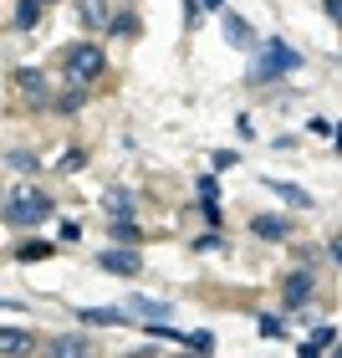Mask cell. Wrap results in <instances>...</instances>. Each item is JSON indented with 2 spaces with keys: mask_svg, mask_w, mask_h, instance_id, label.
Returning <instances> with one entry per match:
<instances>
[{
  "mask_svg": "<svg viewBox=\"0 0 342 358\" xmlns=\"http://www.w3.org/2000/svg\"><path fill=\"white\" fill-rule=\"evenodd\" d=\"M6 220L10 225H41V220H52V200L36 185H15L10 200H6Z\"/></svg>",
  "mask_w": 342,
  "mask_h": 358,
  "instance_id": "1",
  "label": "cell"
},
{
  "mask_svg": "<svg viewBox=\"0 0 342 358\" xmlns=\"http://www.w3.org/2000/svg\"><path fill=\"white\" fill-rule=\"evenodd\" d=\"M297 62H302V57L291 52L286 41H266V46H260V57H255V67H251V83H271V77L291 72Z\"/></svg>",
  "mask_w": 342,
  "mask_h": 358,
  "instance_id": "2",
  "label": "cell"
},
{
  "mask_svg": "<svg viewBox=\"0 0 342 358\" xmlns=\"http://www.w3.org/2000/svg\"><path fill=\"white\" fill-rule=\"evenodd\" d=\"M103 62H107L103 46H72V52H67V77H72L77 87H87L92 77L103 72Z\"/></svg>",
  "mask_w": 342,
  "mask_h": 358,
  "instance_id": "3",
  "label": "cell"
},
{
  "mask_svg": "<svg viewBox=\"0 0 342 358\" xmlns=\"http://www.w3.org/2000/svg\"><path fill=\"white\" fill-rule=\"evenodd\" d=\"M97 266L112 271V276H138V271H143L138 251H103V256H97Z\"/></svg>",
  "mask_w": 342,
  "mask_h": 358,
  "instance_id": "4",
  "label": "cell"
},
{
  "mask_svg": "<svg viewBox=\"0 0 342 358\" xmlns=\"http://www.w3.org/2000/svg\"><path fill=\"white\" fill-rule=\"evenodd\" d=\"M31 348H36V338H31L26 328H0V353L6 358H26Z\"/></svg>",
  "mask_w": 342,
  "mask_h": 358,
  "instance_id": "5",
  "label": "cell"
},
{
  "mask_svg": "<svg viewBox=\"0 0 342 358\" xmlns=\"http://www.w3.org/2000/svg\"><path fill=\"white\" fill-rule=\"evenodd\" d=\"M87 353H92V343H87V338H77V333L52 338V343H46V358H87Z\"/></svg>",
  "mask_w": 342,
  "mask_h": 358,
  "instance_id": "6",
  "label": "cell"
},
{
  "mask_svg": "<svg viewBox=\"0 0 342 358\" xmlns=\"http://www.w3.org/2000/svg\"><path fill=\"white\" fill-rule=\"evenodd\" d=\"M174 307L169 302H158V297H133L128 302V317H138V322H158V317H169Z\"/></svg>",
  "mask_w": 342,
  "mask_h": 358,
  "instance_id": "7",
  "label": "cell"
},
{
  "mask_svg": "<svg viewBox=\"0 0 342 358\" xmlns=\"http://www.w3.org/2000/svg\"><path fill=\"white\" fill-rule=\"evenodd\" d=\"M312 287H317V282H312V271H291V276H286V287H281V292H286V307H302L306 297H312Z\"/></svg>",
  "mask_w": 342,
  "mask_h": 358,
  "instance_id": "8",
  "label": "cell"
},
{
  "mask_svg": "<svg viewBox=\"0 0 342 358\" xmlns=\"http://www.w3.org/2000/svg\"><path fill=\"white\" fill-rule=\"evenodd\" d=\"M251 231H255L260 241H286V236H291V225H286L281 215H255V220H251Z\"/></svg>",
  "mask_w": 342,
  "mask_h": 358,
  "instance_id": "9",
  "label": "cell"
},
{
  "mask_svg": "<svg viewBox=\"0 0 342 358\" xmlns=\"http://www.w3.org/2000/svg\"><path fill=\"white\" fill-rule=\"evenodd\" d=\"M103 205H107L118 220H133V194H128V189H118V185H112V189L103 194Z\"/></svg>",
  "mask_w": 342,
  "mask_h": 358,
  "instance_id": "10",
  "label": "cell"
},
{
  "mask_svg": "<svg viewBox=\"0 0 342 358\" xmlns=\"http://www.w3.org/2000/svg\"><path fill=\"white\" fill-rule=\"evenodd\" d=\"M266 185H271L276 194H281V200H291L297 210H312V194H306V189H297V185H286V179H266Z\"/></svg>",
  "mask_w": 342,
  "mask_h": 358,
  "instance_id": "11",
  "label": "cell"
},
{
  "mask_svg": "<svg viewBox=\"0 0 342 358\" xmlns=\"http://www.w3.org/2000/svg\"><path fill=\"white\" fill-rule=\"evenodd\" d=\"M220 26H225V41H235V46H251V31L240 15H220Z\"/></svg>",
  "mask_w": 342,
  "mask_h": 358,
  "instance_id": "12",
  "label": "cell"
},
{
  "mask_svg": "<svg viewBox=\"0 0 342 358\" xmlns=\"http://www.w3.org/2000/svg\"><path fill=\"white\" fill-rule=\"evenodd\" d=\"M41 6H46V0H21V10H15V31H31V26H36V21H41Z\"/></svg>",
  "mask_w": 342,
  "mask_h": 358,
  "instance_id": "13",
  "label": "cell"
},
{
  "mask_svg": "<svg viewBox=\"0 0 342 358\" xmlns=\"http://www.w3.org/2000/svg\"><path fill=\"white\" fill-rule=\"evenodd\" d=\"M82 322H97V328H118V322H128V313H112V307H97V313H92V307H87Z\"/></svg>",
  "mask_w": 342,
  "mask_h": 358,
  "instance_id": "14",
  "label": "cell"
},
{
  "mask_svg": "<svg viewBox=\"0 0 342 358\" xmlns=\"http://www.w3.org/2000/svg\"><path fill=\"white\" fill-rule=\"evenodd\" d=\"M15 87H21V92H31V97H46L41 72H31V67H21V72H15Z\"/></svg>",
  "mask_w": 342,
  "mask_h": 358,
  "instance_id": "15",
  "label": "cell"
},
{
  "mask_svg": "<svg viewBox=\"0 0 342 358\" xmlns=\"http://www.w3.org/2000/svg\"><path fill=\"white\" fill-rule=\"evenodd\" d=\"M77 10H82V26H107V10H103V0H82V6H77Z\"/></svg>",
  "mask_w": 342,
  "mask_h": 358,
  "instance_id": "16",
  "label": "cell"
},
{
  "mask_svg": "<svg viewBox=\"0 0 342 358\" xmlns=\"http://www.w3.org/2000/svg\"><path fill=\"white\" fill-rule=\"evenodd\" d=\"M112 241H118V246H138V225H128V220H112Z\"/></svg>",
  "mask_w": 342,
  "mask_h": 358,
  "instance_id": "17",
  "label": "cell"
},
{
  "mask_svg": "<svg viewBox=\"0 0 342 358\" xmlns=\"http://www.w3.org/2000/svg\"><path fill=\"white\" fill-rule=\"evenodd\" d=\"M184 343H189V353H215V338H209V333H194V338H184Z\"/></svg>",
  "mask_w": 342,
  "mask_h": 358,
  "instance_id": "18",
  "label": "cell"
},
{
  "mask_svg": "<svg viewBox=\"0 0 342 358\" xmlns=\"http://www.w3.org/2000/svg\"><path fill=\"white\" fill-rule=\"evenodd\" d=\"M327 343H332V333H327V328H322V333L312 338V343H302V358H317V353H322V348H327Z\"/></svg>",
  "mask_w": 342,
  "mask_h": 358,
  "instance_id": "19",
  "label": "cell"
},
{
  "mask_svg": "<svg viewBox=\"0 0 342 358\" xmlns=\"http://www.w3.org/2000/svg\"><path fill=\"white\" fill-rule=\"evenodd\" d=\"M10 169H21V174H31V169H36V154L15 149V154H10Z\"/></svg>",
  "mask_w": 342,
  "mask_h": 358,
  "instance_id": "20",
  "label": "cell"
},
{
  "mask_svg": "<svg viewBox=\"0 0 342 358\" xmlns=\"http://www.w3.org/2000/svg\"><path fill=\"white\" fill-rule=\"evenodd\" d=\"M41 256H52V246H41V241L36 246H21V262H41Z\"/></svg>",
  "mask_w": 342,
  "mask_h": 358,
  "instance_id": "21",
  "label": "cell"
},
{
  "mask_svg": "<svg viewBox=\"0 0 342 358\" xmlns=\"http://www.w3.org/2000/svg\"><path fill=\"white\" fill-rule=\"evenodd\" d=\"M72 108H82V87H72L67 97H61V113H72Z\"/></svg>",
  "mask_w": 342,
  "mask_h": 358,
  "instance_id": "22",
  "label": "cell"
},
{
  "mask_svg": "<svg viewBox=\"0 0 342 358\" xmlns=\"http://www.w3.org/2000/svg\"><path fill=\"white\" fill-rule=\"evenodd\" d=\"M322 10H327V15H332V21L342 26V0H322Z\"/></svg>",
  "mask_w": 342,
  "mask_h": 358,
  "instance_id": "23",
  "label": "cell"
},
{
  "mask_svg": "<svg viewBox=\"0 0 342 358\" xmlns=\"http://www.w3.org/2000/svg\"><path fill=\"white\" fill-rule=\"evenodd\" d=\"M332 262H337V266H342V236H337V241H332Z\"/></svg>",
  "mask_w": 342,
  "mask_h": 358,
  "instance_id": "24",
  "label": "cell"
},
{
  "mask_svg": "<svg viewBox=\"0 0 342 358\" xmlns=\"http://www.w3.org/2000/svg\"><path fill=\"white\" fill-rule=\"evenodd\" d=\"M200 6H205V10H220V6H225V0H200Z\"/></svg>",
  "mask_w": 342,
  "mask_h": 358,
  "instance_id": "25",
  "label": "cell"
},
{
  "mask_svg": "<svg viewBox=\"0 0 342 358\" xmlns=\"http://www.w3.org/2000/svg\"><path fill=\"white\" fill-rule=\"evenodd\" d=\"M179 358H200V353H179Z\"/></svg>",
  "mask_w": 342,
  "mask_h": 358,
  "instance_id": "26",
  "label": "cell"
},
{
  "mask_svg": "<svg viewBox=\"0 0 342 358\" xmlns=\"http://www.w3.org/2000/svg\"><path fill=\"white\" fill-rule=\"evenodd\" d=\"M337 358H342V343H337Z\"/></svg>",
  "mask_w": 342,
  "mask_h": 358,
  "instance_id": "27",
  "label": "cell"
}]
</instances>
